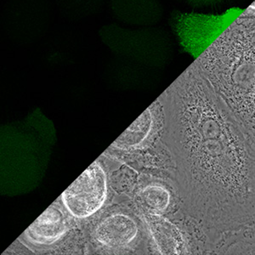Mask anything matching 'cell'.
<instances>
[{
  "instance_id": "cell-1",
  "label": "cell",
  "mask_w": 255,
  "mask_h": 255,
  "mask_svg": "<svg viewBox=\"0 0 255 255\" xmlns=\"http://www.w3.org/2000/svg\"><path fill=\"white\" fill-rule=\"evenodd\" d=\"M186 198L209 252L255 226V151L197 64L169 88Z\"/></svg>"
},
{
  "instance_id": "cell-2",
  "label": "cell",
  "mask_w": 255,
  "mask_h": 255,
  "mask_svg": "<svg viewBox=\"0 0 255 255\" xmlns=\"http://www.w3.org/2000/svg\"><path fill=\"white\" fill-rule=\"evenodd\" d=\"M195 63L255 151V17L241 15Z\"/></svg>"
},
{
  "instance_id": "cell-3",
  "label": "cell",
  "mask_w": 255,
  "mask_h": 255,
  "mask_svg": "<svg viewBox=\"0 0 255 255\" xmlns=\"http://www.w3.org/2000/svg\"><path fill=\"white\" fill-rule=\"evenodd\" d=\"M99 38L117 55L145 63L162 65L174 55V38L160 26L128 28L116 23L102 26Z\"/></svg>"
},
{
  "instance_id": "cell-4",
  "label": "cell",
  "mask_w": 255,
  "mask_h": 255,
  "mask_svg": "<svg viewBox=\"0 0 255 255\" xmlns=\"http://www.w3.org/2000/svg\"><path fill=\"white\" fill-rule=\"evenodd\" d=\"M244 10L233 8L219 15L174 10L169 17V25L180 46L197 59Z\"/></svg>"
},
{
  "instance_id": "cell-5",
  "label": "cell",
  "mask_w": 255,
  "mask_h": 255,
  "mask_svg": "<svg viewBox=\"0 0 255 255\" xmlns=\"http://www.w3.org/2000/svg\"><path fill=\"white\" fill-rule=\"evenodd\" d=\"M52 22L50 0H6L1 14L4 34L17 45H29L44 38Z\"/></svg>"
},
{
  "instance_id": "cell-6",
  "label": "cell",
  "mask_w": 255,
  "mask_h": 255,
  "mask_svg": "<svg viewBox=\"0 0 255 255\" xmlns=\"http://www.w3.org/2000/svg\"><path fill=\"white\" fill-rule=\"evenodd\" d=\"M107 196V174L96 161L70 185L61 197L70 215L77 219H86L102 209Z\"/></svg>"
},
{
  "instance_id": "cell-7",
  "label": "cell",
  "mask_w": 255,
  "mask_h": 255,
  "mask_svg": "<svg viewBox=\"0 0 255 255\" xmlns=\"http://www.w3.org/2000/svg\"><path fill=\"white\" fill-rule=\"evenodd\" d=\"M109 7L117 20L138 27L156 26L164 13L160 0H109Z\"/></svg>"
},
{
  "instance_id": "cell-8",
  "label": "cell",
  "mask_w": 255,
  "mask_h": 255,
  "mask_svg": "<svg viewBox=\"0 0 255 255\" xmlns=\"http://www.w3.org/2000/svg\"><path fill=\"white\" fill-rule=\"evenodd\" d=\"M68 230V221L63 209L53 203L24 232V238L35 246L55 244Z\"/></svg>"
},
{
  "instance_id": "cell-9",
  "label": "cell",
  "mask_w": 255,
  "mask_h": 255,
  "mask_svg": "<svg viewBox=\"0 0 255 255\" xmlns=\"http://www.w3.org/2000/svg\"><path fill=\"white\" fill-rule=\"evenodd\" d=\"M138 233V225L133 218L125 214H115L98 224L95 239L102 246L119 250L130 245L136 239Z\"/></svg>"
},
{
  "instance_id": "cell-10",
  "label": "cell",
  "mask_w": 255,
  "mask_h": 255,
  "mask_svg": "<svg viewBox=\"0 0 255 255\" xmlns=\"http://www.w3.org/2000/svg\"><path fill=\"white\" fill-rule=\"evenodd\" d=\"M144 219L154 244L161 255H181L187 253L186 239L176 225L162 215L146 213Z\"/></svg>"
},
{
  "instance_id": "cell-11",
  "label": "cell",
  "mask_w": 255,
  "mask_h": 255,
  "mask_svg": "<svg viewBox=\"0 0 255 255\" xmlns=\"http://www.w3.org/2000/svg\"><path fill=\"white\" fill-rule=\"evenodd\" d=\"M153 126V113L151 108H149L113 142L111 147L122 151L139 147L151 135Z\"/></svg>"
},
{
  "instance_id": "cell-12",
  "label": "cell",
  "mask_w": 255,
  "mask_h": 255,
  "mask_svg": "<svg viewBox=\"0 0 255 255\" xmlns=\"http://www.w3.org/2000/svg\"><path fill=\"white\" fill-rule=\"evenodd\" d=\"M107 0H55L61 16L70 21H79L101 12Z\"/></svg>"
},
{
  "instance_id": "cell-13",
  "label": "cell",
  "mask_w": 255,
  "mask_h": 255,
  "mask_svg": "<svg viewBox=\"0 0 255 255\" xmlns=\"http://www.w3.org/2000/svg\"><path fill=\"white\" fill-rule=\"evenodd\" d=\"M138 200L139 206L147 214L163 215L169 208L171 195L164 186L153 184L141 190L138 196Z\"/></svg>"
},
{
  "instance_id": "cell-14",
  "label": "cell",
  "mask_w": 255,
  "mask_h": 255,
  "mask_svg": "<svg viewBox=\"0 0 255 255\" xmlns=\"http://www.w3.org/2000/svg\"><path fill=\"white\" fill-rule=\"evenodd\" d=\"M186 3L194 7H204V6L215 5L225 0H184Z\"/></svg>"
}]
</instances>
